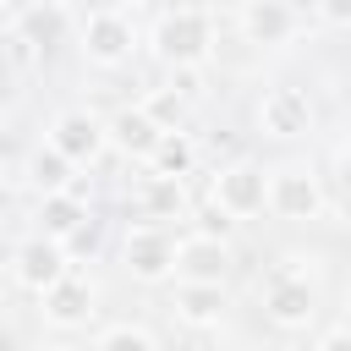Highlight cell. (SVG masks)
Returning <instances> with one entry per match:
<instances>
[{"mask_svg":"<svg viewBox=\"0 0 351 351\" xmlns=\"http://www.w3.org/2000/svg\"><path fill=\"white\" fill-rule=\"evenodd\" d=\"M154 55L176 71H197L208 55H214V16L197 11V5H176L154 22Z\"/></svg>","mask_w":351,"mask_h":351,"instance_id":"cell-1","label":"cell"},{"mask_svg":"<svg viewBox=\"0 0 351 351\" xmlns=\"http://www.w3.org/2000/svg\"><path fill=\"white\" fill-rule=\"evenodd\" d=\"M208 197L225 219H252V214L269 208V170L252 165V159H230L225 170H214Z\"/></svg>","mask_w":351,"mask_h":351,"instance_id":"cell-2","label":"cell"},{"mask_svg":"<svg viewBox=\"0 0 351 351\" xmlns=\"http://www.w3.org/2000/svg\"><path fill=\"white\" fill-rule=\"evenodd\" d=\"M263 318L274 329H307L318 318V285L302 269H291V258H285V269H274L263 280Z\"/></svg>","mask_w":351,"mask_h":351,"instance_id":"cell-3","label":"cell"},{"mask_svg":"<svg viewBox=\"0 0 351 351\" xmlns=\"http://www.w3.org/2000/svg\"><path fill=\"white\" fill-rule=\"evenodd\" d=\"M121 263H126V274L143 280V285L176 280V241H170V230H165V225H132L126 241H121Z\"/></svg>","mask_w":351,"mask_h":351,"instance_id":"cell-4","label":"cell"},{"mask_svg":"<svg viewBox=\"0 0 351 351\" xmlns=\"http://www.w3.org/2000/svg\"><path fill=\"white\" fill-rule=\"evenodd\" d=\"M269 214H274V219H291V225L318 219V214H324V186H318V176L302 170V165L269 170Z\"/></svg>","mask_w":351,"mask_h":351,"instance_id":"cell-5","label":"cell"},{"mask_svg":"<svg viewBox=\"0 0 351 351\" xmlns=\"http://www.w3.org/2000/svg\"><path fill=\"white\" fill-rule=\"evenodd\" d=\"M77 38H82V55H88L93 66H121V60H132V49H137L132 16H126V11H110V5L88 11V22H82Z\"/></svg>","mask_w":351,"mask_h":351,"instance_id":"cell-6","label":"cell"},{"mask_svg":"<svg viewBox=\"0 0 351 351\" xmlns=\"http://www.w3.org/2000/svg\"><path fill=\"white\" fill-rule=\"evenodd\" d=\"M230 269H236L230 241H219V236H208V230L176 241V280H192V285H225Z\"/></svg>","mask_w":351,"mask_h":351,"instance_id":"cell-7","label":"cell"},{"mask_svg":"<svg viewBox=\"0 0 351 351\" xmlns=\"http://www.w3.org/2000/svg\"><path fill=\"white\" fill-rule=\"evenodd\" d=\"M49 148L60 159H71V165H93L110 148V132H104V121L93 110H60L49 121Z\"/></svg>","mask_w":351,"mask_h":351,"instance_id":"cell-8","label":"cell"},{"mask_svg":"<svg viewBox=\"0 0 351 351\" xmlns=\"http://www.w3.org/2000/svg\"><path fill=\"white\" fill-rule=\"evenodd\" d=\"M258 132L263 137H280V143H291V137H307L313 132V99L302 93V88H269L263 99H258Z\"/></svg>","mask_w":351,"mask_h":351,"instance_id":"cell-9","label":"cell"},{"mask_svg":"<svg viewBox=\"0 0 351 351\" xmlns=\"http://www.w3.org/2000/svg\"><path fill=\"white\" fill-rule=\"evenodd\" d=\"M11 274H16L22 291L44 296V291L66 274V247H60V241H44V236H27V241L11 252Z\"/></svg>","mask_w":351,"mask_h":351,"instance_id":"cell-10","label":"cell"},{"mask_svg":"<svg viewBox=\"0 0 351 351\" xmlns=\"http://www.w3.org/2000/svg\"><path fill=\"white\" fill-rule=\"evenodd\" d=\"M296 27H302V16L291 11V0H247V5H241V33H247V44H258V49L291 44Z\"/></svg>","mask_w":351,"mask_h":351,"instance_id":"cell-11","label":"cell"},{"mask_svg":"<svg viewBox=\"0 0 351 351\" xmlns=\"http://www.w3.org/2000/svg\"><path fill=\"white\" fill-rule=\"evenodd\" d=\"M38 302H44V318H49L55 329H82V324L93 318V280H82V274L66 269Z\"/></svg>","mask_w":351,"mask_h":351,"instance_id":"cell-12","label":"cell"},{"mask_svg":"<svg viewBox=\"0 0 351 351\" xmlns=\"http://www.w3.org/2000/svg\"><path fill=\"white\" fill-rule=\"evenodd\" d=\"M170 307H176L181 324H192V329H214V324L225 318L230 296H225V285H192V280H176Z\"/></svg>","mask_w":351,"mask_h":351,"instance_id":"cell-13","label":"cell"},{"mask_svg":"<svg viewBox=\"0 0 351 351\" xmlns=\"http://www.w3.org/2000/svg\"><path fill=\"white\" fill-rule=\"evenodd\" d=\"M33 219H38V230H33V236H44V241H60V247H66V241L88 225V208H82V197H77V192H49V197H38V214H33Z\"/></svg>","mask_w":351,"mask_h":351,"instance_id":"cell-14","label":"cell"},{"mask_svg":"<svg viewBox=\"0 0 351 351\" xmlns=\"http://www.w3.org/2000/svg\"><path fill=\"white\" fill-rule=\"evenodd\" d=\"M104 132H110V148H121L126 159H148V154H154V143L165 137V132H159L137 104H132V110H115V115L104 121Z\"/></svg>","mask_w":351,"mask_h":351,"instance_id":"cell-15","label":"cell"},{"mask_svg":"<svg viewBox=\"0 0 351 351\" xmlns=\"http://www.w3.org/2000/svg\"><path fill=\"white\" fill-rule=\"evenodd\" d=\"M197 165V148L186 132H165L148 154V176H170V181H186V170Z\"/></svg>","mask_w":351,"mask_h":351,"instance_id":"cell-16","label":"cell"},{"mask_svg":"<svg viewBox=\"0 0 351 351\" xmlns=\"http://www.w3.org/2000/svg\"><path fill=\"white\" fill-rule=\"evenodd\" d=\"M137 208H143V219H148V225L176 219V214L186 208V186H181V181H170V176H143V197H137Z\"/></svg>","mask_w":351,"mask_h":351,"instance_id":"cell-17","label":"cell"},{"mask_svg":"<svg viewBox=\"0 0 351 351\" xmlns=\"http://www.w3.org/2000/svg\"><path fill=\"white\" fill-rule=\"evenodd\" d=\"M71 170H77V165H71V159H60L49 143L27 154V181H33V192H38V197H49V192H71Z\"/></svg>","mask_w":351,"mask_h":351,"instance_id":"cell-18","label":"cell"},{"mask_svg":"<svg viewBox=\"0 0 351 351\" xmlns=\"http://www.w3.org/2000/svg\"><path fill=\"white\" fill-rule=\"evenodd\" d=\"M137 110H143V115H148V121H154L159 132H181V115H186V99H181L176 88H154V93H148V99H143Z\"/></svg>","mask_w":351,"mask_h":351,"instance_id":"cell-19","label":"cell"},{"mask_svg":"<svg viewBox=\"0 0 351 351\" xmlns=\"http://www.w3.org/2000/svg\"><path fill=\"white\" fill-rule=\"evenodd\" d=\"M93 351H159V340H154L148 329H137V324H115V329L99 335Z\"/></svg>","mask_w":351,"mask_h":351,"instance_id":"cell-20","label":"cell"},{"mask_svg":"<svg viewBox=\"0 0 351 351\" xmlns=\"http://www.w3.org/2000/svg\"><path fill=\"white\" fill-rule=\"evenodd\" d=\"M318 16L329 27H351V0H318Z\"/></svg>","mask_w":351,"mask_h":351,"instance_id":"cell-21","label":"cell"},{"mask_svg":"<svg viewBox=\"0 0 351 351\" xmlns=\"http://www.w3.org/2000/svg\"><path fill=\"white\" fill-rule=\"evenodd\" d=\"M313 351H351V324H335V329H329Z\"/></svg>","mask_w":351,"mask_h":351,"instance_id":"cell-22","label":"cell"},{"mask_svg":"<svg viewBox=\"0 0 351 351\" xmlns=\"http://www.w3.org/2000/svg\"><path fill=\"white\" fill-rule=\"evenodd\" d=\"M104 5H110V11H126V16H132V11H143L148 0H104Z\"/></svg>","mask_w":351,"mask_h":351,"instance_id":"cell-23","label":"cell"},{"mask_svg":"<svg viewBox=\"0 0 351 351\" xmlns=\"http://www.w3.org/2000/svg\"><path fill=\"white\" fill-rule=\"evenodd\" d=\"M340 219H346V225H351V192H346V197H340Z\"/></svg>","mask_w":351,"mask_h":351,"instance_id":"cell-24","label":"cell"},{"mask_svg":"<svg viewBox=\"0 0 351 351\" xmlns=\"http://www.w3.org/2000/svg\"><path fill=\"white\" fill-rule=\"evenodd\" d=\"M346 159H351V121H346Z\"/></svg>","mask_w":351,"mask_h":351,"instance_id":"cell-25","label":"cell"},{"mask_svg":"<svg viewBox=\"0 0 351 351\" xmlns=\"http://www.w3.org/2000/svg\"><path fill=\"white\" fill-rule=\"evenodd\" d=\"M44 351H71V346H44Z\"/></svg>","mask_w":351,"mask_h":351,"instance_id":"cell-26","label":"cell"},{"mask_svg":"<svg viewBox=\"0 0 351 351\" xmlns=\"http://www.w3.org/2000/svg\"><path fill=\"white\" fill-rule=\"evenodd\" d=\"M0 5H11V0H0Z\"/></svg>","mask_w":351,"mask_h":351,"instance_id":"cell-27","label":"cell"},{"mask_svg":"<svg viewBox=\"0 0 351 351\" xmlns=\"http://www.w3.org/2000/svg\"><path fill=\"white\" fill-rule=\"evenodd\" d=\"M0 351H5V346H0Z\"/></svg>","mask_w":351,"mask_h":351,"instance_id":"cell-28","label":"cell"}]
</instances>
